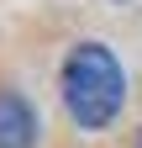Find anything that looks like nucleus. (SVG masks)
Here are the masks:
<instances>
[{
	"instance_id": "f257e3e1",
	"label": "nucleus",
	"mask_w": 142,
	"mask_h": 148,
	"mask_svg": "<svg viewBox=\"0 0 142 148\" xmlns=\"http://www.w3.org/2000/svg\"><path fill=\"white\" fill-rule=\"evenodd\" d=\"M63 106L84 132H100L121 116L126 106V74H121V58L105 42H79L74 53L63 58Z\"/></svg>"
},
{
	"instance_id": "f03ea898",
	"label": "nucleus",
	"mask_w": 142,
	"mask_h": 148,
	"mask_svg": "<svg viewBox=\"0 0 142 148\" xmlns=\"http://www.w3.org/2000/svg\"><path fill=\"white\" fill-rule=\"evenodd\" d=\"M0 148H37V111L16 90H0Z\"/></svg>"
},
{
	"instance_id": "20e7f679",
	"label": "nucleus",
	"mask_w": 142,
	"mask_h": 148,
	"mask_svg": "<svg viewBox=\"0 0 142 148\" xmlns=\"http://www.w3.org/2000/svg\"><path fill=\"white\" fill-rule=\"evenodd\" d=\"M116 5H121V0H116Z\"/></svg>"
},
{
	"instance_id": "7ed1b4c3",
	"label": "nucleus",
	"mask_w": 142,
	"mask_h": 148,
	"mask_svg": "<svg viewBox=\"0 0 142 148\" xmlns=\"http://www.w3.org/2000/svg\"><path fill=\"white\" fill-rule=\"evenodd\" d=\"M137 148H142V132H137Z\"/></svg>"
}]
</instances>
